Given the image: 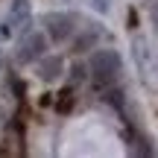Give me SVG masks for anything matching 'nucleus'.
Listing matches in <instances>:
<instances>
[{"label": "nucleus", "mask_w": 158, "mask_h": 158, "mask_svg": "<svg viewBox=\"0 0 158 158\" xmlns=\"http://www.w3.org/2000/svg\"><path fill=\"white\" fill-rule=\"evenodd\" d=\"M88 68H91V82H94V88H106V91L120 79V73H123V62H120L117 50H97V53H91Z\"/></svg>", "instance_id": "1"}, {"label": "nucleus", "mask_w": 158, "mask_h": 158, "mask_svg": "<svg viewBox=\"0 0 158 158\" xmlns=\"http://www.w3.org/2000/svg\"><path fill=\"white\" fill-rule=\"evenodd\" d=\"M73 23H76V18L64 15V12H47V15L41 18V27L47 29L50 41H56V44H64V41L73 35Z\"/></svg>", "instance_id": "2"}, {"label": "nucleus", "mask_w": 158, "mask_h": 158, "mask_svg": "<svg viewBox=\"0 0 158 158\" xmlns=\"http://www.w3.org/2000/svg\"><path fill=\"white\" fill-rule=\"evenodd\" d=\"M47 50V38L41 32H27L21 35V44H18V53H15V62L18 64H32L44 56Z\"/></svg>", "instance_id": "3"}, {"label": "nucleus", "mask_w": 158, "mask_h": 158, "mask_svg": "<svg viewBox=\"0 0 158 158\" xmlns=\"http://www.w3.org/2000/svg\"><path fill=\"white\" fill-rule=\"evenodd\" d=\"M9 27H12L15 35H27L29 29H32V9H29V0H12Z\"/></svg>", "instance_id": "4"}, {"label": "nucleus", "mask_w": 158, "mask_h": 158, "mask_svg": "<svg viewBox=\"0 0 158 158\" xmlns=\"http://www.w3.org/2000/svg\"><path fill=\"white\" fill-rule=\"evenodd\" d=\"M35 70H38V79L56 82V79L62 76V70H64V62L59 56H41L38 62H35Z\"/></svg>", "instance_id": "5"}, {"label": "nucleus", "mask_w": 158, "mask_h": 158, "mask_svg": "<svg viewBox=\"0 0 158 158\" xmlns=\"http://www.w3.org/2000/svg\"><path fill=\"white\" fill-rule=\"evenodd\" d=\"M126 141H129V149H132L135 155H152V147H149V141H147V138H143L138 129H132V126L126 129Z\"/></svg>", "instance_id": "6"}, {"label": "nucleus", "mask_w": 158, "mask_h": 158, "mask_svg": "<svg viewBox=\"0 0 158 158\" xmlns=\"http://www.w3.org/2000/svg\"><path fill=\"white\" fill-rule=\"evenodd\" d=\"M76 97H73V85H68V88H62L56 94V100H53V108H56L59 114H70V108H73Z\"/></svg>", "instance_id": "7"}, {"label": "nucleus", "mask_w": 158, "mask_h": 158, "mask_svg": "<svg viewBox=\"0 0 158 158\" xmlns=\"http://www.w3.org/2000/svg\"><path fill=\"white\" fill-rule=\"evenodd\" d=\"M97 38H100V29L91 23L88 29H85L82 35L73 41V53H85V50H94V44H97Z\"/></svg>", "instance_id": "8"}, {"label": "nucleus", "mask_w": 158, "mask_h": 158, "mask_svg": "<svg viewBox=\"0 0 158 158\" xmlns=\"http://www.w3.org/2000/svg\"><path fill=\"white\" fill-rule=\"evenodd\" d=\"M9 85H12V91H15V97L18 100H23V94H27V88H23V82L18 76H9Z\"/></svg>", "instance_id": "9"}, {"label": "nucleus", "mask_w": 158, "mask_h": 158, "mask_svg": "<svg viewBox=\"0 0 158 158\" xmlns=\"http://www.w3.org/2000/svg\"><path fill=\"white\" fill-rule=\"evenodd\" d=\"M82 73H85V68H82V64H73V70H70V82H79V79H82Z\"/></svg>", "instance_id": "10"}, {"label": "nucleus", "mask_w": 158, "mask_h": 158, "mask_svg": "<svg viewBox=\"0 0 158 158\" xmlns=\"http://www.w3.org/2000/svg\"><path fill=\"white\" fill-rule=\"evenodd\" d=\"M108 3H111V0H94V9L100 12V15H106V12H108Z\"/></svg>", "instance_id": "11"}, {"label": "nucleus", "mask_w": 158, "mask_h": 158, "mask_svg": "<svg viewBox=\"0 0 158 158\" xmlns=\"http://www.w3.org/2000/svg\"><path fill=\"white\" fill-rule=\"evenodd\" d=\"M126 21H129V29L135 32V29H138V12H135V9H129V18H126Z\"/></svg>", "instance_id": "12"}, {"label": "nucleus", "mask_w": 158, "mask_h": 158, "mask_svg": "<svg viewBox=\"0 0 158 158\" xmlns=\"http://www.w3.org/2000/svg\"><path fill=\"white\" fill-rule=\"evenodd\" d=\"M53 97H56V94H41L38 97V106L41 108H44V106H53Z\"/></svg>", "instance_id": "13"}, {"label": "nucleus", "mask_w": 158, "mask_h": 158, "mask_svg": "<svg viewBox=\"0 0 158 158\" xmlns=\"http://www.w3.org/2000/svg\"><path fill=\"white\" fill-rule=\"evenodd\" d=\"M9 35H12L9 23H0V41H3V38H9Z\"/></svg>", "instance_id": "14"}, {"label": "nucleus", "mask_w": 158, "mask_h": 158, "mask_svg": "<svg viewBox=\"0 0 158 158\" xmlns=\"http://www.w3.org/2000/svg\"><path fill=\"white\" fill-rule=\"evenodd\" d=\"M0 68H3V53H0Z\"/></svg>", "instance_id": "15"}]
</instances>
